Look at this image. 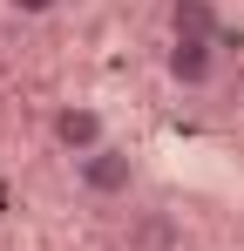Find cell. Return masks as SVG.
I'll return each instance as SVG.
<instances>
[{"instance_id":"4","label":"cell","mask_w":244,"mask_h":251,"mask_svg":"<svg viewBox=\"0 0 244 251\" xmlns=\"http://www.w3.org/2000/svg\"><path fill=\"white\" fill-rule=\"evenodd\" d=\"M163 27H170V41H217L224 34V14H217V0H170L163 7Z\"/></svg>"},{"instance_id":"2","label":"cell","mask_w":244,"mask_h":251,"mask_svg":"<svg viewBox=\"0 0 244 251\" xmlns=\"http://www.w3.org/2000/svg\"><path fill=\"white\" fill-rule=\"evenodd\" d=\"M81 190L88 197H129L136 190V176H143V163H136V150H122V143H102L95 156H81L75 163Z\"/></svg>"},{"instance_id":"1","label":"cell","mask_w":244,"mask_h":251,"mask_svg":"<svg viewBox=\"0 0 244 251\" xmlns=\"http://www.w3.org/2000/svg\"><path fill=\"white\" fill-rule=\"evenodd\" d=\"M48 136H54V150H68V156H95L102 143H109V116L95 109V102H54V116H48Z\"/></svg>"},{"instance_id":"6","label":"cell","mask_w":244,"mask_h":251,"mask_svg":"<svg viewBox=\"0 0 244 251\" xmlns=\"http://www.w3.org/2000/svg\"><path fill=\"white\" fill-rule=\"evenodd\" d=\"M7 204H14V190H7V176H0V210H7Z\"/></svg>"},{"instance_id":"5","label":"cell","mask_w":244,"mask_h":251,"mask_svg":"<svg viewBox=\"0 0 244 251\" xmlns=\"http://www.w3.org/2000/svg\"><path fill=\"white\" fill-rule=\"evenodd\" d=\"M61 0H7V14H21V21H41V14H54Z\"/></svg>"},{"instance_id":"3","label":"cell","mask_w":244,"mask_h":251,"mask_svg":"<svg viewBox=\"0 0 244 251\" xmlns=\"http://www.w3.org/2000/svg\"><path fill=\"white\" fill-rule=\"evenodd\" d=\"M163 75H170V88H210L217 82V41H170L163 48Z\"/></svg>"}]
</instances>
